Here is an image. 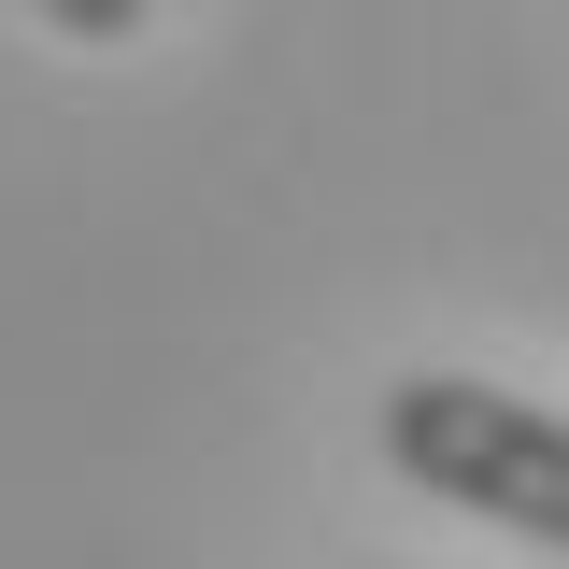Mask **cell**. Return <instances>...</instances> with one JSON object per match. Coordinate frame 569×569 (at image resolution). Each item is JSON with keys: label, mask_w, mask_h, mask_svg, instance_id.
<instances>
[{"label": "cell", "mask_w": 569, "mask_h": 569, "mask_svg": "<svg viewBox=\"0 0 569 569\" xmlns=\"http://www.w3.org/2000/svg\"><path fill=\"white\" fill-rule=\"evenodd\" d=\"M385 456L427 498L569 556V413L512 399V385H470V370H413V385H385Z\"/></svg>", "instance_id": "cell-1"}, {"label": "cell", "mask_w": 569, "mask_h": 569, "mask_svg": "<svg viewBox=\"0 0 569 569\" xmlns=\"http://www.w3.org/2000/svg\"><path fill=\"white\" fill-rule=\"evenodd\" d=\"M29 14H43V29H71V43H129L157 0H29Z\"/></svg>", "instance_id": "cell-2"}]
</instances>
